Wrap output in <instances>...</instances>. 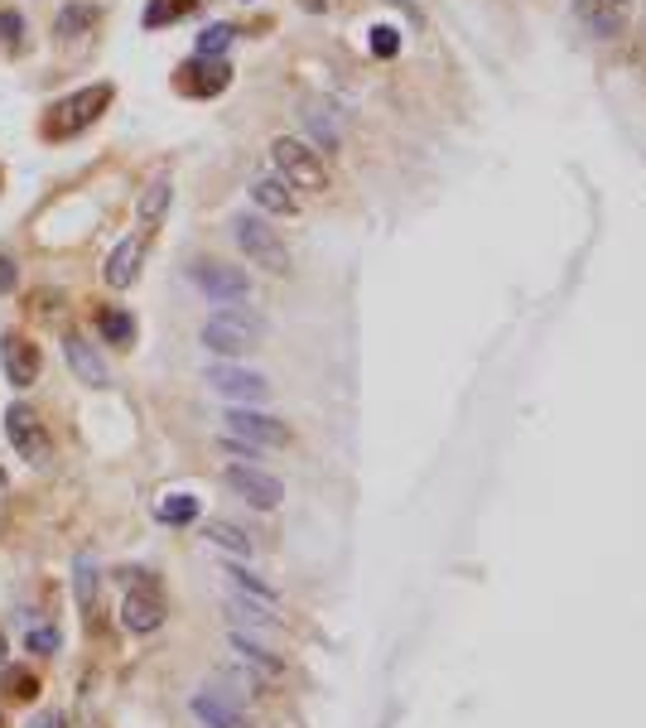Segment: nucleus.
Returning a JSON list of instances; mask_svg holds the SVG:
<instances>
[{
  "instance_id": "nucleus-22",
  "label": "nucleus",
  "mask_w": 646,
  "mask_h": 728,
  "mask_svg": "<svg viewBox=\"0 0 646 728\" xmlns=\"http://www.w3.org/2000/svg\"><path fill=\"white\" fill-rule=\"evenodd\" d=\"M227 579H232V589L242 598H251V603H261V608H275V589L270 584H261L251 569H242V565H227Z\"/></svg>"
},
{
  "instance_id": "nucleus-11",
  "label": "nucleus",
  "mask_w": 646,
  "mask_h": 728,
  "mask_svg": "<svg viewBox=\"0 0 646 728\" xmlns=\"http://www.w3.org/2000/svg\"><path fill=\"white\" fill-rule=\"evenodd\" d=\"M0 362H5L10 386H34L39 381V367H44L39 348L29 343L25 333H0Z\"/></svg>"
},
{
  "instance_id": "nucleus-27",
  "label": "nucleus",
  "mask_w": 646,
  "mask_h": 728,
  "mask_svg": "<svg viewBox=\"0 0 646 728\" xmlns=\"http://www.w3.org/2000/svg\"><path fill=\"white\" fill-rule=\"evenodd\" d=\"M73 594H78L82 608H92V594H97V569H92V560H82V565H78V579H73Z\"/></svg>"
},
{
  "instance_id": "nucleus-7",
  "label": "nucleus",
  "mask_w": 646,
  "mask_h": 728,
  "mask_svg": "<svg viewBox=\"0 0 646 728\" xmlns=\"http://www.w3.org/2000/svg\"><path fill=\"white\" fill-rule=\"evenodd\" d=\"M5 434H10V444H15V454L25 463H39L49 459V434H44V420H39V410L25 401H15L5 410Z\"/></svg>"
},
{
  "instance_id": "nucleus-16",
  "label": "nucleus",
  "mask_w": 646,
  "mask_h": 728,
  "mask_svg": "<svg viewBox=\"0 0 646 728\" xmlns=\"http://www.w3.org/2000/svg\"><path fill=\"white\" fill-rule=\"evenodd\" d=\"M189 709H193V719H198L203 728H251V719H246L242 709H232L227 700H217V695H208V690L193 695Z\"/></svg>"
},
{
  "instance_id": "nucleus-18",
  "label": "nucleus",
  "mask_w": 646,
  "mask_h": 728,
  "mask_svg": "<svg viewBox=\"0 0 646 728\" xmlns=\"http://www.w3.org/2000/svg\"><path fill=\"white\" fill-rule=\"evenodd\" d=\"M304 126H309V135H314V145H319L323 155L338 150V116H333L328 107H319V102L304 107Z\"/></svg>"
},
{
  "instance_id": "nucleus-33",
  "label": "nucleus",
  "mask_w": 646,
  "mask_h": 728,
  "mask_svg": "<svg viewBox=\"0 0 646 728\" xmlns=\"http://www.w3.org/2000/svg\"><path fill=\"white\" fill-rule=\"evenodd\" d=\"M0 661H5V637H0Z\"/></svg>"
},
{
  "instance_id": "nucleus-32",
  "label": "nucleus",
  "mask_w": 646,
  "mask_h": 728,
  "mask_svg": "<svg viewBox=\"0 0 646 728\" xmlns=\"http://www.w3.org/2000/svg\"><path fill=\"white\" fill-rule=\"evenodd\" d=\"M304 5H309V10H319V5H323V0H304Z\"/></svg>"
},
{
  "instance_id": "nucleus-21",
  "label": "nucleus",
  "mask_w": 646,
  "mask_h": 728,
  "mask_svg": "<svg viewBox=\"0 0 646 728\" xmlns=\"http://www.w3.org/2000/svg\"><path fill=\"white\" fill-rule=\"evenodd\" d=\"M203 536L213 540L217 550H227V555H251V536H246L242 526H232V521H208V531H203Z\"/></svg>"
},
{
  "instance_id": "nucleus-19",
  "label": "nucleus",
  "mask_w": 646,
  "mask_h": 728,
  "mask_svg": "<svg viewBox=\"0 0 646 728\" xmlns=\"http://www.w3.org/2000/svg\"><path fill=\"white\" fill-rule=\"evenodd\" d=\"M97 328H102V338H107L111 348H131L135 343L131 309H97Z\"/></svg>"
},
{
  "instance_id": "nucleus-34",
  "label": "nucleus",
  "mask_w": 646,
  "mask_h": 728,
  "mask_svg": "<svg viewBox=\"0 0 646 728\" xmlns=\"http://www.w3.org/2000/svg\"><path fill=\"white\" fill-rule=\"evenodd\" d=\"M603 5H622V0H603Z\"/></svg>"
},
{
  "instance_id": "nucleus-1",
  "label": "nucleus",
  "mask_w": 646,
  "mask_h": 728,
  "mask_svg": "<svg viewBox=\"0 0 646 728\" xmlns=\"http://www.w3.org/2000/svg\"><path fill=\"white\" fill-rule=\"evenodd\" d=\"M261 338H266V319L246 304H227L203 324V348L217 357H246L261 348Z\"/></svg>"
},
{
  "instance_id": "nucleus-3",
  "label": "nucleus",
  "mask_w": 646,
  "mask_h": 728,
  "mask_svg": "<svg viewBox=\"0 0 646 728\" xmlns=\"http://www.w3.org/2000/svg\"><path fill=\"white\" fill-rule=\"evenodd\" d=\"M111 97H116V87H111V82H92V87L73 92L68 102H58V107L49 111L44 135H49V140H63V135H73V131H87V126H92V121L111 107Z\"/></svg>"
},
{
  "instance_id": "nucleus-23",
  "label": "nucleus",
  "mask_w": 646,
  "mask_h": 728,
  "mask_svg": "<svg viewBox=\"0 0 646 728\" xmlns=\"http://www.w3.org/2000/svg\"><path fill=\"white\" fill-rule=\"evenodd\" d=\"M232 651L242 656V661H251L261 675H280V656L275 651H266V647H256L251 637H242V632H232Z\"/></svg>"
},
{
  "instance_id": "nucleus-15",
  "label": "nucleus",
  "mask_w": 646,
  "mask_h": 728,
  "mask_svg": "<svg viewBox=\"0 0 646 728\" xmlns=\"http://www.w3.org/2000/svg\"><path fill=\"white\" fill-rule=\"evenodd\" d=\"M97 20H102V10L92 5V0H73V5H63L54 20V39L58 44H73V39H87L92 29H97Z\"/></svg>"
},
{
  "instance_id": "nucleus-13",
  "label": "nucleus",
  "mask_w": 646,
  "mask_h": 728,
  "mask_svg": "<svg viewBox=\"0 0 646 728\" xmlns=\"http://www.w3.org/2000/svg\"><path fill=\"white\" fill-rule=\"evenodd\" d=\"M63 357H68V367H73V377H78L82 386H92V391H102V386H111L107 362L97 357V348H92L87 338H78V333H68V338H63Z\"/></svg>"
},
{
  "instance_id": "nucleus-24",
  "label": "nucleus",
  "mask_w": 646,
  "mask_h": 728,
  "mask_svg": "<svg viewBox=\"0 0 646 728\" xmlns=\"http://www.w3.org/2000/svg\"><path fill=\"white\" fill-rule=\"evenodd\" d=\"M155 516H160L164 526H189L193 516H198V497H189V492H174V497H164L160 507H155Z\"/></svg>"
},
{
  "instance_id": "nucleus-28",
  "label": "nucleus",
  "mask_w": 646,
  "mask_h": 728,
  "mask_svg": "<svg viewBox=\"0 0 646 728\" xmlns=\"http://www.w3.org/2000/svg\"><path fill=\"white\" fill-rule=\"evenodd\" d=\"M372 54H377V58L401 54V34H396L391 25H377V29H372Z\"/></svg>"
},
{
  "instance_id": "nucleus-25",
  "label": "nucleus",
  "mask_w": 646,
  "mask_h": 728,
  "mask_svg": "<svg viewBox=\"0 0 646 728\" xmlns=\"http://www.w3.org/2000/svg\"><path fill=\"white\" fill-rule=\"evenodd\" d=\"M232 39H237V29L232 25H208L203 34H198V49H193V54L198 58H222L227 49H232Z\"/></svg>"
},
{
  "instance_id": "nucleus-8",
  "label": "nucleus",
  "mask_w": 646,
  "mask_h": 728,
  "mask_svg": "<svg viewBox=\"0 0 646 728\" xmlns=\"http://www.w3.org/2000/svg\"><path fill=\"white\" fill-rule=\"evenodd\" d=\"M208 386L232 405H261L270 396V381L261 377V372H246V367H232V362L208 367Z\"/></svg>"
},
{
  "instance_id": "nucleus-29",
  "label": "nucleus",
  "mask_w": 646,
  "mask_h": 728,
  "mask_svg": "<svg viewBox=\"0 0 646 728\" xmlns=\"http://www.w3.org/2000/svg\"><path fill=\"white\" fill-rule=\"evenodd\" d=\"M25 647L34 651V656H49V651H58V632H54V627H44V632H29Z\"/></svg>"
},
{
  "instance_id": "nucleus-12",
  "label": "nucleus",
  "mask_w": 646,
  "mask_h": 728,
  "mask_svg": "<svg viewBox=\"0 0 646 728\" xmlns=\"http://www.w3.org/2000/svg\"><path fill=\"white\" fill-rule=\"evenodd\" d=\"M121 622H126V632H135V637L155 632L164 622V598L155 594L150 584H135L131 594L121 598Z\"/></svg>"
},
{
  "instance_id": "nucleus-14",
  "label": "nucleus",
  "mask_w": 646,
  "mask_h": 728,
  "mask_svg": "<svg viewBox=\"0 0 646 728\" xmlns=\"http://www.w3.org/2000/svg\"><path fill=\"white\" fill-rule=\"evenodd\" d=\"M251 203L270 217H295L299 213V198L295 189L280 179V174H261V179H251Z\"/></svg>"
},
{
  "instance_id": "nucleus-20",
  "label": "nucleus",
  "mask_w": 646,
  "mask_h": 728,
  "mask_svg": "<svg viewBox=\"0 0 646 728\" xmlns=\"http://www.w3.org/2000/svg\"><path fill=\"white\" fill-rule=\"evenodd\" d=\"M169 193H174V189H169V179H164V174L145 193H140V208H135V213H140V227H145V232L164 222V213H169Z\"/></svg>"
},
{
  "instance_id": "nucleus-9",
  "label": "nucleus",
  "mask_w": 646,
  "mask_h": 728,
  "mask_svg": "<svg viewBox=\"0 0 646 728\" xmlns=\"http://www.w3.org/2000/svg\"><path fill=\"white\" fill-rule=\"evenodd\" d=\"M193 285H198L208 299H217V304H246V295H251L246 270L222 266V261H198V266H193Z\"/></svg>"
},
{
  "instance_id": "nucleus-26",
  "label": "nucleus",
  "mask_w": 646,
  "mask_h": 728,
  "mask_svg": "<svg viewBox=\"0 0 646 728\" xmlns=\"http://www.w3.org/2000/svg\"><path fill=\"white\" fill-rule=\"evenodd\" d=\"M184 10H193V0H155V5H145V15H140V25L145 29H160V25H174Z\"/></svg>"
},
{
  "instance_id": "nucleus-17",
  "label": "nucleus",
  "mask_w": 646,
  "mask_h": 728,
  "mask_svg": "<svg viewBox=\"0 0 646 728\" xmlns=\"http://www.w3.org/2000/svg\"><path fill=\"white\" fill-rule=\"evenodd\" d=\"M184 73H198V82H189L193 97H217V92L232 82V68H227L222 58H198L193 54V63L184 68Z\"/></svg>"
},
{
  "instance_id": "nucleus-31",
  "label": "nucleus",
  "mask_w": 646,
  "mask_h": 728,
  "mask_svg": "<svg viewBox=\"0 0 646 728\" xmlns=\"http://www.w3.org/2000/svg\"><path fill=\"white\" fill-rule=\"evenodd\" d=\"M29 728H58V719H54V714H44V719H34Z\"/></svg>"
},
{
  "instance_id": "nucleus-30",
  "label": "nucleus",
  "mask_w": 646,
  "mask_h": 728,
  "mask_svg": "<svg viewBox=\"0 0 646 728\" xmlns=\"http://www.w3.org/2000/svg\"><path fill=\"white\" fill-rule=\"evenodd\" d=\"M15 285H20V266H15V256L0 251V295H10Z\"/></svg>"
},
{
  "instance_id": "nucleus-5",
  "label": "nucleus",
  "mask_w": 646,
  "mask_h": 728,
  "mask_svg": "<svg viewBox=\"0 0 646 728\" xmlns=\"http://www.w3.org/2000/svg\"><path fill=\"white\" fill-rule=\"evenodd\" d=\"M222 425H227V439H242L251 449H280V444H290V425L275 420V415L251 410V405H232Z\"/></svg>"
},
{
  "instance_id": "nucleus-2",
  "label": "nucleus",
  "mask_w": 646,
  "mask_h": 728,
  "mask_svg": "<svg viewBox=\"0 0 646 728\" xmlns=\"http://www.w3.org/2000/svg\"><path fill=\"white\" fill-rule=\"evenodd\" d=\"M270 160H275V174H280L295 193H323L328 189L323 155L314 150V145L295 140V135H275V140H270Z\"/></svg>"
},
{
  "instance_id": "nucleus-6",
  "label": "nucleus",
  "mask_w": 646,
  "mask_h": 728,
  "mask_svg": "<svg viewBox=\"0 0 646 728\" xmlns=\"http://www.w3.org/2000/svg\"><path fill=\"white\" fill-rule=\"evenodd\" d=\"M222 483L232 487L246 507H256V512H275L285 502V483L270 478L266 468H251V463H227L222 468Z\"/></svg>"
},
{
  "instance_id": "nucleus-10",
  "label": "nucleus",
  "mask_w": 646,
  "mask_h": 728,
  "mask_svg": "<svg viewBox=\"0 0 646 728\" xmlns=\"http://www.w3.org/2000/svg\"><path fill=\"white\" fill-rule=\"evenodd\" d=\"M145 251H150V232H145V227L131 232V237H121L116 251L107 256V266H102V280H107L111 290L135 285V275H140V266H145Z\"/></svg>"
},
{
  "instance_id": "nucleus-4",
  "label": "nucleus",
  "mask_w": 646,
  "mask_h": 728,
  "mask_svg": "<svg viewBox=\"0 0 646 728\" xmlns=\"http://www.w3.org/2000/svg\"><path fill=\"white\" fill-rule=\"evenodd\" d=\"M232 237H237V246L246 251L251 266L270 270V275H285L290 270V246L280 242V232H270V222H261V217H251V213H237L232 217Z\"/></svg>"
}]
</instances>
